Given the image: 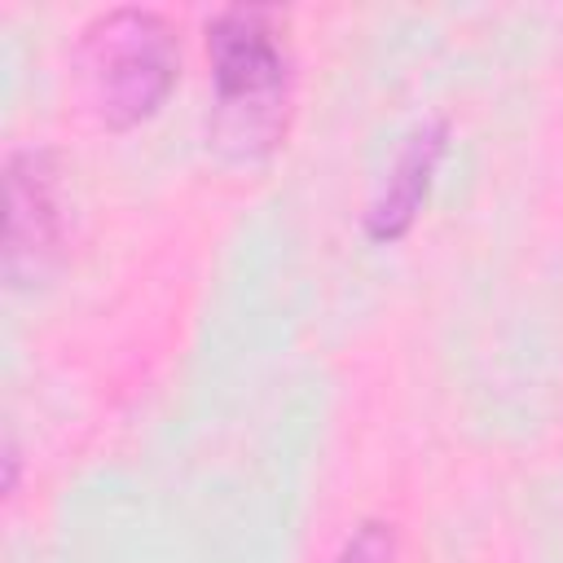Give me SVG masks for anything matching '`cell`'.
Returning <instances> with one entry per match:
<instances>
[{
	"label": "cell",
	"instance_id": "3957f363",
	"mask_svg": "<svg viewBox=\"0 0 563 563\" xmlns=\"http://www.w3.org/2000/svg\"><path fill=\"white\" fill-rule=\"evenodd\" d=\"M9 229H4V273L13 286H31L48 273L62 246V194L48 150H18L4 167Z\"/></svg>",
	"mask_w": 563,
	"mask_h": 563
},
{
	"label": "cell",
	"instance_id": "6da1fadb",
	"mask_svg": "<svg viewBox=\"0 0 563 563\" xmlns=\"http://www.w3.org/2000/svg\"><path fill=\"white\" fill-rule=\"evenodd\" d=\"M84 70L106 123L150 119L176 84V40L150 9H110L84 31Z\"/></svg>",
	"mask_w": 563,
	"mask_h": 563
},
{
	"label": "cell",
	"instance_id": "277c9868",
	"mask_svg": "<svg viewBox=\"0 0 563 563\" xmlns=\"http://www.w3.org/2000/svg\"><path fill=\"white\" fill-rule=\"evenodd\" d=\"M444 154V123H427L409 136V145L400 150L383 194L374 198L369 216H365V229L374 242H391L409 229V220L418 216L422 198H427V185H431V172Z\"/></svg>",
	"mask_w": 563,
	"mask_h": 563
},
{
	"label": "cell",
	"instance_id": "5b68a950",
	"mask_svg": "<svg viewBox=\"0 0 563 563\" xmlns=\"http://www.w3.org/2000/svg\"><path fill=\"white\" fill-rule=\"evenodd\" d=\"M391 554H396L391 528H387V523H361V528L343 541V550H339L334 563H391Z\"/></svg>",
	"mask_w": 563,
	"mask_h": 563
},
{
	"label": "cell",
	"instance_id": "7a4b0ae2",
	"mask_svg": "<svg viewBox=\"0 0 563 563\" xmlns=\"http://www.w3.org/2000/svg\"><path fill=\"white\" fill-rule=\"evenodd\" d=\"M224 114H268L286 84V57L264 9H229L207 26Z\"/></svg>",
	"mask_w": 563,
	"mask_h": 563
}]
</instances>
